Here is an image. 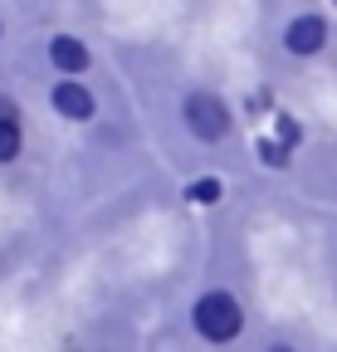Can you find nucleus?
<instances>
[{
  "label": "nucleus",
  "instance_id": "3",
  "mask_svg": "<svg viewBox=\"0 0 337 352\" xmlns=\"http://www.w3.org/2000/svg\"><path fill=\"white\" fill-rule=\"evenodd\" d=\"M323 39H327V25L318 20V15H299L288 30H283V44H288V54H318L323 50Z\"/></svg>",
  "mask_w": 337,
  "mask_h": 352
},
{
  "label": "nucleus",
  "instance_id": "4",
  "mask_svg": "<svg viewBox=\"0 0 337 352\" xmlns=\"http://www.w3.org/2000/svg\"><path fill=\"white\" fill-rule=\"evenodd\" d=\"M54 108L64 113V118H73V122H83V118H93V94L83 83H73V78H64L59 88H54Z\"/></svg>",
  "mask_w": 337,
  "mask_h": 352
},
{
  "label": "nucleus",
  "instance_id": "1",
  "mask_svg": "<svg viewBox=\"0 0 337 352\" xmlns=\"http://www.w3.org/2000/svg\"><path fill=\"white\" fill-rule=\"evenodd\" d=\"M196 333L200 338H210V342H230V338H240V328H244V308H240V298H230V294H205V298H196Z\"/></svg>",
  "mask_w": 337,
  "mask_h": 352
},
{
  "label": "nucleus",
  "instance_id": "9",
  "mask_svg": "<svg viewBox=\"0 0 337 352\" xmlns=\"http://www.w3.org/2000/svg\"><path fill=\"white\" fill-rule=\"evenodd\" d=\"M269 352H293V347H269Z\"/></svg>",
  "mask_w": 337,
  "mask_h": 352
},
{
  "label": "nucleus",
  "instance_id": "7",
  "mask_svg": "<svg viewBox=\"0 0 337 352\" xmlns=\"http://www.w3.org/2000/svg\"><path fill=\"white\" fill-rule=\"evenodd\" d=\"M186 196H191L196 206H216V201H220V182H216V176H205V182H196Z\"/></svg>",
  "mask_w": 337,
  "mask_h": 352
},
{
  "label": "nucleus",
  "instance_id": "6",
  "mask_svg": "<svg viewBox=\"0 0 337 352\" xmlns=\"http://www.w3.org/2000/svg\"><path fill=\"white\" fill-rule=\"evenodd\" d=\"M20 157V122H15V103L0 98V162Z\"/></svg>",
  "mask_w": 337,
  "mask_h": 352
},
{
  "label": "nucleus",
  "instance_id": "5",
  "mask_svg": "<svg viewBox=\"0 0 337 352\" xmlns=\"http://www.w3.org/2000/svg\"><path fill=\"white\" fill-rule=\"evenodd\" d=\"M49 59H54L59 74H83L89 69V50H83V39H73V34L49 39Z\"/></svg>",
  "mask_w": 337,
  "mask_h": 352
},
{
  "label": "nucleus",
  "instance_id": "8",
  "mask_svg": "<svg viewBox=\"0 0 337 352\" xmlns=\"http://www.w3.org/2000/svg\"><path fill=\"white\" fill-rule=\"evenodd\" d=\"M259 152H264V162H269V166H283V162H288V157H283V147H274V142H264Z\"/></svg>",
  "mask_w": 337,
  "mask_h": 352
},
{
  "label": "nucleus",
  "instance_id": "2",
  "mask_svg": "<svg viewBox=\"0 0 337 352\" xmlns=\"http://www.w3.org/2000/svg\"><path fill=\"white\" fill-rule=\"evenodd\" d=\"M186 127L196 132L200 142H220L225 132H230V113L216 94H191L186 98Z\"/></svg>",
  "mask_w": 337,
  "mask_h": 352
}]
</instances>
